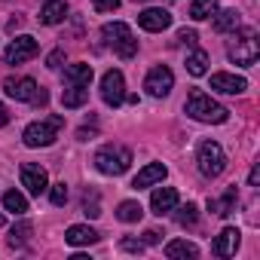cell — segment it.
<instances>
[{
    "mask_svg": "<svg viewBox=\"0 0 260 260\" xmlns=\"http://www.w3.org/2000/svg\"><path fill=\"white\" fill-rule=\"evenodd\" d=\"M184 110H187L193 119H199V122H226V119H230V110H226L223 104H217V101H214L208 92H202V89H193V92L187 95Z\"/></svg>",
    "mask_w": 260,
    "mask_h": 260,
    "instance_id": "1",
    "label": "cell"
},
{
    "mask_svg": "<svg viewBox=\"0 0 260 260\" xmlns=\"http://www.w3.org/2000/svg\"><path fill=\"white\" fill-rule=\"evenodd\" d=\"M95 166H98L101 175H113L116 178V175L128 172V166H132V150H125L119 144H107V147H101L95 153Z\"/></svg>",
    "mask_w": 260,
    "mask_h": 260,
    "instance_id": "2",
    "label": "cell"
},
{
    "mask_svg": "<svg viewBox=\"0 0 260 260\" xmlns=\"http://www.w3.org/2000/svg\"><path fill=\"white\" fill-rule=\"evenodd\" d=\"M101 37L116 49V55H119V58H132V55L138 52V40L132 37V31H128V25H125V22L104 25V28H101Z\"/></svg>",
    "mask_w": 260,
    "mask_h": 260,
    "instance_id": "3",
    "label": "cell"
},
{
    "mask_svg": "<svg viewBox=\"0 0 260 260\" xmlns=\"http://www.w3.org/2000/svg\"><path fill=\"white\" fill-rule=\"evenodd\" d=\"M64 125V116H49V119H40V122H31L25 128V144L28 147H49L55 141V132Z\"/></svg>",
    "mask_w": 260,
    "mask_h": 260,
    "instance_id": "4",
    "label": "cell"
},
{
    "mask_svg": "<svg viewBox=\"0 0 260 260\" xmlns=\"http://www.w3.org/2000/svg\"><path fill=\"white\" fill-rule=\"evenodd\" d=\"M196 162H199V172L205 178H217L226 169V153H223V147L217 141H202L199 153H196Z\"/></svg>",
    "mask_w": 260,
    "mask_h": 260,
    "instance_id": "5",
    "label": "cell"
},
{
    "mask_svg": "<svg viewBox=\"0 0 260 260\" xmlns=\"http://www.w3.org/2000/svg\"><path fill=\"white\" fill-rule=\"evenodd\" d=\"M257 55H260V43H257V34L254 31H242L233 40V46H230V58L236 64H242V68H251L257 61Z\"/></svg>",
    "mask_w": 260,
    "mask_h": 260,
    "instance_id": "6",
    "label": "cell"
},
{
    "mask_svg": "<svg viewBox=\"0 0 260 260\" xmlns=\"http://www.w3.org/2000/svg\"><path fill=\"white\" fill-rule=\"evenodd\" d=\"M37 52H40V43H37L34 37L22 34V37H16V40L7 46V52H4V61H7V64H22V61L34 58Z\"/></svg>",
    "mask_w": 260,
    "mask_h": 260,
    "instance_id": "7",
    "label": "cell"
},
{
    "mask_svg": "<svg viewBox=\"0 0 260 260\" xmlns=\"http://www.w3.org/2000/svg\"><path fill=\"white\" fill-rule=\"evenodd\" d=\"M101 98L110 107H119L122 104V98H125V80H122L119 71H107L101 77Z\"/></svg>",
    "mask_w": 260,
    "mask_h": 260,
    "instance_id": "8",
    "label": "cell"
},
{
    "mask_svg": "<svg viewBox=\"0 0 260 260\" xmlns=\"http://www.w3.org/2000/svg\"><path fill=\"white\" fill-rule=\"evenodd\" d=\"M172 86H175V74H172L166 64L153 68V71L147 74V80H144V89H147L153 98H166V95L172 92Z\"/></svg>",
    "mask_w": 260,
    "mask_h": 260,
    "instance_id": "9",
    "label": "cell"
},
{
    "mask_svg": "<svg viewBox=\"0 0 260 260\" xmlns=\"http://www.w3.org/2000/svg\"><path fill=\"white\" fill-rule=\"evenodd\" d=\"M22 187H25L31 196H40V193L49 190V178H46V172H43L40 166L25 162V166H22Z\"/></svg>",
    "mask_w": 260,
    "mask_h": 260,
    "instance_id": "10",
    "label": "cell"
},
{
    "mask_svg": "<svg viewBox=\"0 0 260 260\" xmlns=\"http://www.w3.org/2000/svg\"><path fill=\"white\" fill-rule=\"evenodd\" d=\"M211 89H214V92H223V95H242V92L248 89V80L220 71V74H211Z\"/></svg>",
    "mask_w": 260,
    "mask_h": 260,
    "instance_id": "11",
    "label": "cell"
},
{
    "mask_svg": "<svg viewBox=\"0 0 260 260\" xmlns=\"http://www.w3.org/2000/svg\"><path fill=\"white\" fill-rule=\"evenodd\" d=\"M4 89H7V95L10 98H16V101H34L37 98V92H40V86L31 80V77H22V80H7L4 83Z\"/></svg>",
    "mask_w": 260,
    "mask_h": 260,
    "instance_id": "12",
    "label": "cell"
},
{
    "mask_svg": "<svg viewBox=\"0 0 260 260\" xmlns=\"http://www.w3.org/2000/svg\"><path fill=\"white\" fill-rule=\"evenodd\" d=\"M138 25L144 28V31H150V34H159V31H166L169 25H172V13L169 10H144L141 16H138Z\"/></svg>",
    "mask_w": 260,
    "mask_h": 260,
    "instance_id": "13",
    "label": "cell"
},
{
    "mask_svg": "<svg viewBox=\"0 0 260 260\" xmlns=\"http://www.w3.org/2000/svg\"><path fill=\"white\" fill-rule=\"evenodd\" d=\"M239 230L236 226H226L217 239H214V245H211V254L214 257H233L236 254V248H239Z\"/></svg>",
    "mask_w": 260,
    "mask_h": 260,
    "instance_id": "14",
    "label": "cell"
},
{
    "mask_svg": "<svg viewBox=\"0 0 260 260\" xmlns=\"http://www.w3.org/2000/svg\"><path fill=\"white\" fill-rule=\"evenodd\" d=\"M175 205H178V190H175V187H159V190H153V196H150L153 214H169V211H175Z\"/></svg>",
    "mask_w": 260,
    "mask_h": 260,
    "instance_id": "15",
    "label": "cell"
},
{
    "mask_svg": "<svg viewBox=\"0 0 260 260\" xmlns=\"http://www.w3.org/2000/svg\"><path fill=\"white\" fill-rule=\"evenodd\" d=\"M166 175H169V169H166L162 162H150V166H144V169L135 175L132 187H135V190H144V187H150V184H159Z\"/></svg>",
    "mask_w": 260,
    "mask_h": 260,
    "instance_id": "16",
    "label": "cell"
},
{
    "mask_svg": "<svg viewBox=\"0 0 260 260\" xmlns=\"http://www.w3.org/2000/svg\"><path fill=\"white\" fill-rule=\"evenodd\" d=\"M101 236L92 230V226H83V223H74V226H68V233H64V242L68 245H74V248H80V245H92V242H98Z\"/></svg>",
    "mask_w": 260,
    "mask_h": 260,
    "instance_id": "17",
    "label": "cell"
},
{
    "mask_svg": "<svg viewBox=\"0 0 260 260\" xmlns=\"http://www.w3.org/2000/svg\"><path fill=\"white\" fill-rule=\"evenodd\" d=\"M64 80H68L71 86H89V83H92V64H83V61L68 64V68H64Z\"/></svg>",
    "mask_w": 260,
    "mask_h": 260,
    "instance_id": "18",
    "label": "cell"
},
{
    "mask_svg": "<svg viewBox=\"0 0 260 260\" xmlns=\"http://www.w3.org/2000/svg\"><path fill=\"white\" fill-rule=\"evenodd\" d=\"M64 16H68V4H64V0H49V4L40 10L43 25H58V22H64Z\"/></svg>",
    "mask_w": 260,
    "mask_h": 260,
    "instance_id": "19",
    "label": "cell"
},
{
    "mask_svg": "<svg viewBox=\"0 0 260 260\" xmlns=\"http://www.w3.org/2000/svg\"><path fill=\"white\" fill-rule=\"evenodd\" d=\"M199 254V248L193 245V242H187V239H175V242H169L166 245V257H172V260H178V257H196Z\"/></svg>",
    "mask_w": 260,
    "mask_h": 260,
    "instance_id": "20",
    "label": "cell"
},
{
    "mask_svg": "<svg viewBox=\"0 0 260 260\" xmlns=\"http://www.w3.org/2000/svg\"><path fill=\"white\" fill-rule=\"evenodd\" d=\"M86 101H89V86H71L61 95V104L64 107H83Z\"/></svg>",
    "mask_w": 260,
    "mask_h": 260,
    "instance_id": "21",
    "label": "cell"
},
{
    "mask_svg": "<svg viewBox=\"0 0 260 260\" xmlns=\"http://www.w3.org/2000/svg\"><path fill=\"white\" fill-rule=\"evenodd\" d=\"M217 13V0H193L190 4V19L202 22V19H211Z\"/></svg>",
    "mask_w": 260,
    "mask_h": 260,
    "instance_id": "22",
    "label": "cell"
},
{
    "mask_svg": "<svg viewBox=\"0 0 260 260\" xmlns=\"http://www.w3.org/2000/svg\"><path fill=\"white\" fill-rule=\"evenodd\" d=\"M239 28V13L236 10H223V13H214V31L226 34V31H236Z\"/></svg>",
    "mask_w": 260,
    "mask_h": 260,
    "instance_id": "23",
    "label": "cell"
},
{
    "mask_svg": "<svg viewBox=\"0 0 260 260\" xmlns=\"http://www.w3.org/2000/svg\"><path fill=\"white\" fill-rule=\"evenodd\" d=\"M4 208L13 211V214H25V211H28V199H25L19 190H7V193H4Z\"/></svg>",
    "mask_w": 260,
    "mask_h": 260,
    "instance_id": "24",
    "label": "cell"
},
{
    "mask_svg": "<svg viewBox=\"0 0 260 260\" xmlns=\"http://www.w3.org/2000/svg\"><path fill=\"white\" fill-rule=\"evenodd\" d=\"M233 205H236V187H230L220 199H208V208H211L214 214H230Z\"/></svg>",
    "mask_w": 260,
    "mask_h": 260,
    "instance_id": "25",
    "label": "cell"
},
{
    "mask_svg": "<svg viewBox=\"0 0 260 260\" xmlns=\"http://www.w3.org/2000/svg\"><path fill=\"white\" fill-rule=\"evenodd\" d=\"M141 214H144V208L138 202H119V208H116V217L122 223H135V220H141Z\"/></svg>",
    "mask_w": 260,
    "mask_h": 260,
    "instance_id": "26",
    "label": "cell"
},
{
    "mask_svg": "<svg viewBox=\"0 0 260 260\" xmlns=\"http://www.w3.org/2000/svg\"><path fill=\"white\" fill-rule=\"evenodd\" d=\"M187 71H190L193 77H205V71H208V52H205V49H196V52L187 58Z\"/></svg>",
    "mask_w": 260,
    "mask_h": 260,
    "instance_id": "27",
    "label": "cell"
},
{
    "mask_svg": "<svg viewBox=\"0 0 260 260\" xmlns=\"http://www.w3.org/2000/svg\"><path fill=\"white\" fill-rule=\"evenodd\" d=\"M175 208H178V205H175ZM196 211H199V208H196L193 202H187V205H181V208H178V214H175V217H178V223H181V226H190V223H196Z\"/></svg>",
    "mask_w": 260,
    "mask_h": 260,
    "instance_id": "28",
    "label": "cell"
},
{
    "mask_svg": "<svg viewBox=\"0 0 260 260\" xmlns=\"http://www.w3.org/2000/svg\"><path fill=\"white\" fill-rule=\"evenodd\" d=\"M49 199H52V205H64V202H68V184H64V181H61V184H52Z\"/></svg>",
    "mask_w": 260,
    "mask_h": 260,
    "instance_id": "29",
    "label": "cell"
},
{
    "mask_svg": "<svg viewBox=\"0 0 260 260\" xmlns=\"http://www.w3.org/2000/svg\"><path fill=\"white\" fill-rule=\"evenodd\" d=\"M31 230H34V226H31L28 220H22L19 226H13V239H10V242L16 245V242H22V239H28V236H31Z\"/></svg>",
    "mask_w": 260,
    "mask_h": 260,
    "instance_id": "30",
    "label": "cell"
},
{
    "mask_svg": "<svg viewBox=\"0 0 260 260\" xmlns=\"http://www.w3.org/2000/svg\"><path fill=\"white\" fill-rule=\"evenodd\" d=\"M83 214H86V217H98V214H101V208H98V196H95V193H92V202H89V196L83 199Z\"/></svg>",
    "mask_w": 260,
    "mask_h": 260,
    "instance_id": "31",
    "label": "cell"
},
{
    "mask_svg": "<svg viewBox=\"0 0 260 260\" xmlns=\"http://www.w3.org/2000/svg\"><path fill=\"white\" fill-rule=\"evenodd\" d=\"M92 7H95L98 13H113V10L119 7V0H92Z\"/></svg>",
    "mask_w": 260,
    "mask_h": 260,
    "instance_id": "32",
    "label": "cell"
},
{
    "mask_svg": "<svg viewBox=\"0 0 260 260\" xmlns=\"http://www.w3.org/2000/svg\"><path fill=\"white\" fill-rule=\"evenodd\" d=\"M119 248H122V251H135V254H141V251H144V242H135V239H122V242H119Z\"/></svg>",
    "mask_w": 260,
    "mask_h": 260,
    "instance_id": "33",
    "label": "cell"
},
{
    "mask_svg": "<svg viewBox=\"0 0 260 260\" xmlns=\"http://www.w3.org/2000/svg\"><path fill=\"white\" fill-rule=\"evenodd\" d=\"M178 40L187 43V46H196V31H187V28H184V31L178 34Z\"/></svg>",
    "mask_w": 260,
    "mask_h": 260,
    "instance_id": "34",
    "label": "cell"
},
{
    "mask_svg": "<svg viewBox=\"0 0 260 260\" xmlns=\"http://www.w3.org/2000/svg\"><path fill=\"white\" fill-rule=\"evenodd\" d=\"M61 61H64V52H61V49H55V52H49V58H46V64H49V68H58Z\"/></svg>",
    "mask_w": 260,
    "mask_h": 260,
    "instance_id": "35",
    "label": "cell"
},
{
    "mask_svg": "<svg viewBox=\"0 0 260 260\" xmlns=\"http://www.w3.org/2000/svg\"><path fill=\"white\" fill-rule=\"evenodd\" d=\"M248 181H251V187H257V184H260V166H254V169H251Z\"/></svg>",
    "mask_w": 260,
    "mask_h": 260,
    "instance_id": "36",
    "label": "cell"
},
{
    "mask_svg": "<svg viewBox=\"0 0 260 260\" xmlns=\"http://www.w3.org/2000/svg\"><path fill=\"white\" fill-rule=\"evenodd\" d=\"M144 242H147V245H156V242H159V233H156V230H147V233H144Z\"/></svg>",
    "mask_w": 260,
    "mask_h": 260,
    "instance_id": "37",
    "label": "cell"
},
{
    "mask_svg": "<svg viewBox=\"0 0 260 260\" xmlns=\"http://www.w3.org/2000/svg\"><path fill=\"white\" fill-rule=\"evenodd\" d=\"M7 122H10V110L0 104V125H7Z\"/></svg>",
    "mask_w": 260,
    "mask_h": 260,
    "instance_id": "38",
    "label": "cell"
},
{
    "mask_svg": "<svg viewBox=\"0 0 260 260\" xmlns=\"http://www.w3.org/2000/svg\"><path fill=\"white\" fill-rule=\"evenodd\" d=\"M0 226H4V214H0Z\"/></svg>",
    "mask_w": 260,
    "mask_h": 260,
    "instance_id": "39",
    "label": "cell"
}]
</instances>
